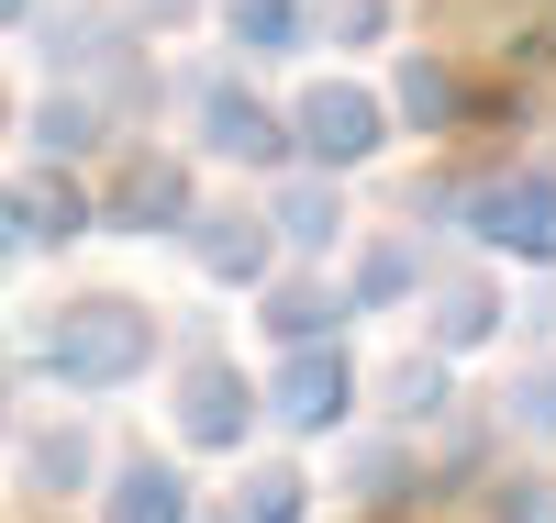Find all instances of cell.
I'll return each instance as SVG.
<instances>
[{"label": "cell", "instance_id": "cell-1", "mask_svg": "<svg viewBox=\"0 0 556 523\" xmlns=\"http://www.w3.org/2000/svg\"><path fill=\"white\" fill-rule=\"evenodd\" d=\"M367 134H379V123H367L356 89H323V101H312V146H323V157H356Z\"/></svg>", "mask_w": 556, "mask_h": 523}, {"label": "cell", "instance_id": "cell-2", "mask_svg": "<svg viewBox=\"0 0 556 523\" xmlns=\"http://www.w3.org/2000/svg\"><path fill=\"white\" fill-rule=\"evenodd\" d=\"M67 346H78V357H134V346H146V323H134V312H78Z\"/></svg>", "mask_w": 556, "mask_h": 523}, {"label": "cell", "instance_id": "cell-3", "mask_svg": "<svg viewBox=\"0 0 556 523\" xmlns=\"http://www.w3.org/2000/svg\"><path fill=\"white\" fill-rule=\"evenodd\" d=\"M245 34H256V45H278V34H290V12H278V0H245Z\"/></svg>", "mask_w": 556, "mask_h": 523}, {"label": "cell", "instance_id": "cell-4", "mask_svg": "<svg viewBox=\"0 0 556 523\" xmlns=\"http://www.w3.org/2000/svg\"><path fill=\"white\" fill-rule=\"evenodd\" d=\"M0 12H12V0H0Z\"/></svg>", "mask_w": 556, "mask_h": 523}]
</instances>
